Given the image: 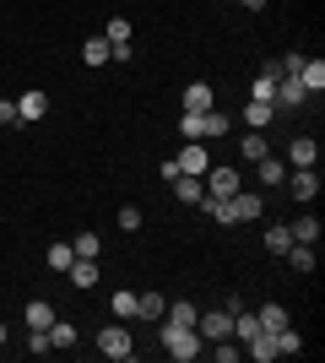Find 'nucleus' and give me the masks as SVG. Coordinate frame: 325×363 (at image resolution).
Returning <instances> with one entry per match:
<instances>
[{"label":"nucleus","mask_w":325,"mask_h":363,"mask_svg":"<svg viewBox=\"0 0 325 363\" xmlns=\"http://www.w3.org/2000/svg\"><path fill=\"white\" fill-rule=\"evenodd\" d=\"M163 352H169L173 363H190V358H201L206 352V342H201V331H195V325H163Z\"/></svg>","instance_id":"nucleus-1"},{"label":"nucleus","mask_w":325,"mask_h":363,"mask_svg":"<svg viewBox=\"0 0 325 363\" xmlns=\"http://www.w3.org/2000/svg\"><path fill=\"white\" fill-rule=\"evenodd\" d=\"M98 352H103V358H114V363L136 358V336H130V325H125V320L103 325V331H98Z\"/></svg>","instance_id":"nucleus-2"},{"label":"nucleus","mask_w":325,"mask_h":363,"mask_svg":"<svg viewBox=\"0 0 325 363\" xmlns=\"http://www.w3.org/2000/svg\"><path fill=\"white\" fill-rule=\"evenodd\" d=\"M261 212H266V196H255V190H239V196L222 201V223H255Z\"/></svg>","instance_id":"nucleus-3"},{"label":"nucleus","mask_w":325,"mask_h":363,"mask_svg":"<svg viewBox=\"0 0 325 363\" xmlns=\"http://www.w3.org/2000/svg\"><path fill=\"white\" fill-rule=\"evenodd\" d=\"M201 184H206V196L228 201V196H239V190H244V174L222 163V168H206V174H201Z\"/></svg>","instance_id":"nucleus-4"},{"label":"nucleus","mask_w":325,"mask_h":363,"mask_svg":"<svg viewBox=\"0 0 325 363\" xmlns=\"http://www.w3.org/2000/svg\"><path fill=\"white\" fill-rule=\"evenodd\" d=\"M233 303H239V298H228L222 309H201V315H195V331H201V342H217V336H228V331H233Z\"/></svg>","instance_id":"nucleus-5"},{"label":"nucleus","mask_w":325,"mask_h":363,"mask_svg":"<svg viewBox=\"0 0 325 363\" xmlns=\"http://www.w3.org/2000/svg\"><path fill=\"white\" fill-rule=\"evenodd\" d=\"M287 196L293 201H314L320 196V174H314V168H287Z\"/></svg>","instance_id":"nucleus-6"},{"label":"nucleus","mask_w":325,"mask_h":363,"mask_svg":"<svg viewBox=\"0 0 325 363\" xmlns=\"http://www.w3.org/2000/svg\"><path fill=\"white\" fill-rule=\"evenodd\" d=\"M320 163V141L314 136H293L287 141V168H314Z\"/></svg>","instance_id":"nucleus-7"},{"label":"nucleus","mask_w":325,"mask_h":363,"mask_svg":"<svg viewBox=\"0 0 325 363\" xmlns=\"http://www.w3.org/2000/svg\"><path fill=\"white\" fill-rule=\"evenodd\" d=\"M206 168H212V152H206L201 141H185V152H179V174H195V179H201Z\"/></svg>","instance_id":"nucleus-8"},{"label":"nucleus","mask_w":325,"mask_h":363,"mask_svg":"<svg viewBox=\"0 0 325 363\" xmlns=\"http://www.w3.org/2000/svg\"><path fill=\"white\" fill-rule=\"evenodd\" d=\"M44 114H49V92L28 87L22 98H16V120H44Z\"/></svg>","instance_id":"nucleus-9"},{"label":"nucleus","mask_w":325,"mask_h":363,"mask_svg":"<svg viewBox=\"0 0 325 363\" xmlns=\"http://www.w3.org/2000/svg\"><path fill=\"white\" fill-rule=\"evenodd\" d=\"M277 108H298V104H309V92L298 87V76H277V98H271Z\"/></svg>","instance_id":"nucleus-10"},{"label":"nucleus","mask_w":325,"mask_h":363,"mask_svg":"<svg viewBox=\"0 0 325 363\" xmlns=\"http://www.w3.org/2000/svg\"><path fill=\"white\" fill-rule=\"evenodd\" d=\"M249 168L261 174V184H266V190H277V184H287V163H282V157H271V152H266L261 163H249Z\"/></svg>","instance_id":"nucleus-11"},{"label":"nucleus","mask_w":325,"mask_h":363,"mask_svg":"<svg viewBox=\"0 0 325 363\" xmlns=\"http://www.w3.org/2000/svg\"><path fill=\"white\" fill-rule=\"evenodd\" d=\"M249 98H255V104H271V98H277V65H271V60H266V71L249 82ZM271 108H277V104H271Z\"/></svg>","instance_id":"nucleus-12"},{"label":"nucleus","mask_w":325,"mask_h":363,"mask_svg":"<svg viewBox=\"0 0 325 363\" xmlns=\"http://www.w3.org/2000/svg\"><path fill=\"white\" fill-rule=\"evenodd\" d=\"M298 87L309 92V98H320L325 92V60H304L298 65Z\"/></svg>","instance_id":"nucleus-13"},{"label":"nucleus","mask_w":325,"mask_h":363,"mask_svg":"<svg viewBox=\"0 0 325 363\" xmlns=\"http://www.w3.org/2000/svg\"><path fill=\"white\" fill-rule=\"evenodd\" d=\"M201 196H206V184L195 179V174H179V179H173V201H179V206H201Z\"/></svg>","instance_id":"nucleus-14"},{"label":"nucleus","mask_w":325,"mask_h":363,"mask_svg":"<svg viewBox=\"0 0 325 363\" xmlns=\"http://www.w3.org/2000/svg\"><path fill=\"white\" fill-rule=\"evenodd\" d=\"M244 352H249L255 363H271V358H282V352H277V331H261V336H249V342H244Z\"/></svg>","instance_id":"nucleus-15"},{"label":"nucleus","mask_w":325,"mask_h":363,"mask_svg":"<svg viewBox=\"0 0 325 363\" xmlns=\"http://www.w3.org/2000/svg\"><path fill=\"white\" fill-rule=\"evenodd\" d=\"M185 108L190 114H206V108H217V92L206 87V82H190L185 87Z\"/></svg>","instance_id":"nucleus-16"},{"label":"nucleus","mask_w":325,"mask_h":363,"mask_svg":"<svg viewBox=\"0 0 325 363\" xmlns=\"http://www.w3.org/2000/svg\"><path fill=\"white\" fill-rule=\"evenodd\" d=\"M287 244H293V228H287V223H271V228H266V255H287Z\"/></svg>","instance_id":"nucleus-17"},{"label":"nucleus","mask_w":325,"mask_h":363,"mask_svg":"<svg viewBox=\"0 0 325 363\" xmlns=\"http://www.w3.org/2000/svg\"><path fill=\"white\" fill-rule=\"evenodd\" d=\"M65 277H71V288H81V293L98 288V260H71V272H65Z\"/></svg>","instance_id":"nucleus-18"},{"label":"nucleus","mask_w":325,"mask_h":363,"mask_svg":"<svg viewBox=\"0 0 325 363\" xmlns=\"http://www.w3.org/2000/svg\"><path fill=\"white\" fill-rule=\"evenodd\" d=\"M49 325H55V303H49V298H33L28 303V331H49Z\"/></svg>","instance_id":"nucleus-19"},{"label":"nucleus","mask_w":325,"mask_h":363,"mask_svg":"<svg viewBox=\"0 0 325 363\" xmlns=\"http://www.w3.org/2000/svg\"><path fill=\"white\" fill-rule=\"evenodd\" d=\"M108 309H114V320H125V325H130V320H136V309H141V298H136L130 288H120L114 298H108Z\"/></svg>","instance_id":"nucleus-20"},{"label":"nucleus","mask_w":325,"mask_h":363,"mask_svg":"<svg viewBox=\"0 0 325 363\" xmlns=\"http://www.w3.org/2000/svg\"><path fill=\"white\" fill-rule=\"evenodd\" d=\"M195 315H201V309L179 298V303H169V309H163V325H185V331H190V325H195Z\"/></svg>","instance_id":"nucleus-21"},{"label":"nucleus","mask_w":325,"mask_h":363,"mask_svg":"<svg viewBox=\"0 0 325 363\" xmlns=\"http://www.w3.org/2000/svg\"><path fill=\"white\" fill-rule=\"evenodd\" d=\"M49 347H55V352L76 347V325H71V320H55V325H49Z\"/></svg>","instance_id":"nucleus-22"},{"label":"nucleus","mask_w":325,"mask_h":363,"mask_svg":"<svg viewBox=\"0 0 325 363\" xmlns=\"http://www.w3.org/2000/svg\"><path fill=\"white\" fill-rule=\"evenodd\" d=\"M287 266H293V272H314V244H287Z\"/></svg>","instance_id":"nucleus-23"},{"label":"nucleus","mask_w":325,"mask_h":363,"mask_svg":"<svg viewBox=\"0 0 325 363\" xmlns=\"http://www.w3.org/2000/svg\"><path fill=\"white\" fill-rule=\"evenodd\" d=\"M136 298H141L136 320H163V309H169V298H163V293H136Z\"/></svg>","instance_id":"nucleus-24"},{"label":"nucleus","mask_w":325,"mask_h":363,"mask_svg":"<svg viewBox=\"0 0 325 363\" xmlns=\"http://www.w3.org/2000/svg\"><path fill=\"white\" fill-rule=\"evenodd\" d=\"M271 114H277L271 104H255V98L244 104V125H249V130H266V125H271Z\"/></svg>","instance_id":"nucleus-25"},{"label":"nucleus","mask_w":325,"mask_h":363,"mask_svg":"<svg viewBox=\"0 0 325 363\" xmlns=\"http://www.w3.org/2000/svg\"><path fill=\"white\" fill-rule=\"evenodd\" d=\"M266 152H271V147H266V136H261V130H249V136L239 141V157H244V163H261Z\"/></svg>","instance_id":"nucleus-26"},{"label":"nucleus","mask_w":325,"mask_h":363,"mask_svg":"<svg viewBox=\"0 0 325 363\" xmlns=\"http://www.w3.org/2000/svg\"><path fill=\"white\" fill-rule=\"evenodd\" d=\"M287 228H293V244H320V217H298Z\"/></svg>","instance_id":"nucleus-27"},{"label":"nucleus","mask_w":325,"mask_h":363,"mask_svg":"<svg viewBox=\"0 0 325 363\" xmlns=\"http://www.w3.org/2000/svg\"><path fill=\"white\" fill-rule=\"evenodd\" d=\"M81 60L93 65V71H98V65H108V38H87V44H81Z\"/></svg>","instance_id":"nucleus-28"},{"label":"nucleus","mask_w":325,"mask_h":363,"mask_svg":"<svg viewBox=\"0 0 325 363\" xmlns=\"http://www.w3.org/2000/svg\"><path fill=\"white\" fill-rule=\"evenodd\" d=\"M201 136H228V114L222 108H206L201 114Z\"/></svg>","instance_id":"nucleus-29"},{"label":"nucleus","mask_w":325,"mask_h":363,"mask_svg":"<svg viewBox=\"0 0 325 363\" xmlns=\"http://www.w3.org/2000/svg\"><path fill=\"white\" fill-rule=\"evenodd\" d=\"M282 325H293L287 309H282V303H266V309H261V331H282Z\"/></svg>","instance_id":"nucleus-30"},{"label":"nucleus","mask_w":325,"mask_h":363,"mask_svg":"<svg viewBox=\"0 0 325 363\" xmlns=\"http://www.w3.org/2000/svg\"><path fill=\"white\" fill-rule=\"evenodd\" d=\"M277 352H282V358H287V352H304V336H298L293 325H282V331H277Z\"/></svg>","instance_id":"nucleus-31"},{"label":"nucleus","mask_w":325,"mask_h":363,"mask_svg":"<svg viewBox=\"0 0 325 363\" xmlns=\"http://www.w3.org/2000/svg\"><path fill=\"white\" fill-rule=\"evenodd\" d=\"M71 260H76L71 244H49V266H55V272H71Z\"/></svg>","instance_id":"nucleus-32"},{"label":"nucleus","mask_w":325,"mask_h":363,"mask_svg":"<svg viewBox=\"0 0 325 363\" xmlns=\"http://www.w3.org/2000/svg\"><path fill=\"white\" fill-rule=\"evenodd\" d=\"M71 250H76V260H98V233H76Z\"/></svg>","instance_id":"nucleus-33"},{"label":"nucleus","mask_w":325,"mask_h":363,"mask_svg":"<svg viewBox=\"0 0 325 363\" xmlns=\"http://www.w3.org/2000/svg\"><path fill=\"white\" fill-rule=\"evenodd\" d=\"M179 136H185V141H206L201 136V114H190V108H185V114H179Z\"/></svg>","instance_id":"nucleus-34"},{"label":"nucleus","mask_w":325,"mask_h":363,"mask_svg":"<svg viewBox=\"0 0 325 363\" xmlns=\"http://www.w3.org/2000/svg\"><path fill=\"white\" fill-rule=\"evenodd\" d=\"M103 38H108V44H130V22H125V16H114V22L103 28Z\"/></svg>","instance_id":"nucleus-35"},{"label":"nucleus","mask_w":325,"mask_h":363,"mask_svg":"<svg viewBox=\"0 0 325 363\" xmlns=\"http://www.w3.org/2000/svg\"><path fill=\"white\" fill-rule=\"evenodd\" d=\"M28 352H38V358L55 352V347H49V331H28Z\"/></svg>","instance_id":"nucleus-36"},{"label":"nucleus","mask_w":325,"mask_h":363,"mask_svg":"<svg viewBox=\"0 0 325 363\" xmlns=\"http://www.w3.org/2000/svg\"><path fill=\"white\" fill-rule=\"evenodd\" d=\"M120 228H125V233H136V228H141V206H125V212H120Z\"/></svg>","instance_id":"nucleus-37"},{"label":"nucleus","mask_w":325,"mask_h":363,"mask_svg":"<svg viewBox=\"0 0 325 363\" xmlns=\"http://www.w3.org/2000/svg\"><path fill=\"white\" fill-rule=\"evenodd\" d=\"M0 125H22V120H16V104H11V98H0Z\"/></svg>","instance_id":"nucleus-38"},{"label":"nucleus","mask_w":325,"mask_h":363,"mask_svg":"<svg viewBox=\"0 0 325 363\" xmlns=\"http://www.w3.org/2000/svg\"><path fill=\"white\" fill-rule=\"evenodd\" d=\"M239 6H249V11H261V6H266V0H239Z\"/></svg>","instance_id":"nucleus-39"},{"label":"nucleus","mask_w":325,"mask_h":363,"mask_svg":"<svg viewBox=\"0 0 325 363\" xmlns=\"http://www.w3.org/2000/svg\"><path fill=\"white\" fill-rule=\"evenodd\" d=\"M0 347H6V325H0Z\"/></svg>","instance_id":"nucleus-40"},{"label":"nucleus","mask_w":325,"mask_h":363,"mask_svg":"<svg viewBox=\"0 0 325 363\" xmlns=\"http://www.w3.org/2000/svg\"><path fill=\"white\" fill-rule=\"evenodd\" d=\"M0 358H6V347H0Z\"/></svg>","instance_id":"nucleus-41"}]
</instances>
